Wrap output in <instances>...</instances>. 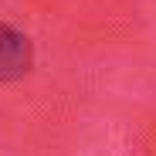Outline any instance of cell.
<instances>
[{
    "instance_id": "cell-1",
    "label": "cell",
    "mask_w": 156,
    "mask_h": 156,
    "mask_svg": "<svg viewBox=\"0 0 156 156\" xmlns=\"http://www.w3.org/2000/svg\"><path fill=\"white\" fill-rule=\"evenodd\" d=\"M31 65H34L31 37L17 27H10V24H0V85L24 78L31 71Z\"/></svg>"
}]
</instances>
